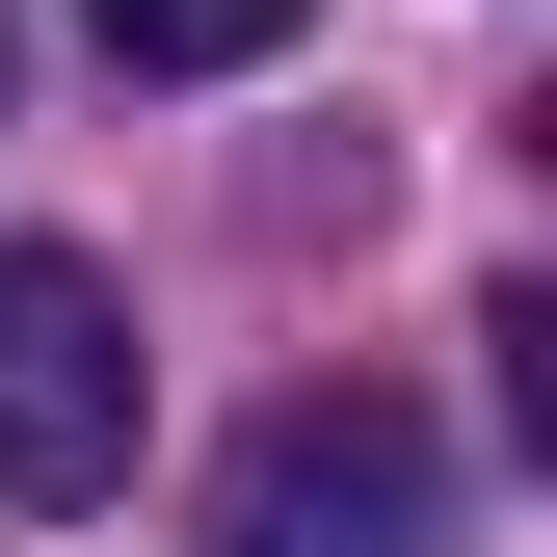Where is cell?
<instances>
[{"mask_svg":"<svg viewBox=\"0 0 557 557\" xmlns=\"http://www.w3.org/2000/svg\"><path fill=\"white\" fill-rule=\"evenodd\" d=\"M213 557H451V425H425L398 372L265 398L239 478H213Z\"/></svg>","mask_w":557,"mask_h":557,"instance_id":"obj_1","label":"cell"},{"mask_svg":"<svg viewBox=\"0 0 557 557\" xmlns=\"http://www.w3.org/2000/svg\"><path fill=\"white\" fill-rule=\"evenodd\" d=\"M133 478V293L81 239H0V505H107Z\"/></svg>","mask_w":557,"mask_h":557,"instance_id":"obj_2","label":"cell"},{"mask_svg":"<svg viewBox=\"0 0 557 557\" xmlns=\"http://www.w3.org/2000/svg\"><path fill=\"white\" fill-rule=\"evenodd\" d=\"M81 27L133 53V81H239V53H293L319 0H81Z\"/></svg>","mask_w":557,"mask_h":557,"instance_id":"obj_3","label":"cell"}]
</instances>
